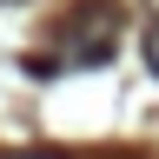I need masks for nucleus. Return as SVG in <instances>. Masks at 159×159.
Here are the masks:
<instances>
[{
	"instance_id": "f257e3e1",
	"label": "nucleus",
	"mask_w": 159,
	"mask_h": 159,
	"mask_svg": "<svg viewBox=\"0 0 159 159\" xmlns=\"http://www.w3.org/2000/svg\"><path fill=\"white\" fill-rule=\"evenodd\" d=\"M60 40H66V60L106 66V60H113V40H119V7H113V0H86V7L60 27Z\"/></svg>"
},
{
	"instance_id": "f03ea898",
	"label": "nucleus",
	"mask_w": 159,
	"mask_h": 159,
	"mask_svg": "<svg viewBox=\"0 0 159 159\" xmlns=\"http://www.w3.org/2000/svg\"><path fill=\"white\" fill-rule=\"evenodd\" d=\"M139 53H146V66L159 73V20H152V27H146V40H139Z\"/></svg>"
},
{
	"instance_id": "7ed1b4c3",
	"label": "nucleus",
	"mask_w": 159,
	"mask_h": 159,
	"mask_svg": "<svg viewBox=\"0 0 159 159\" xmlns=\"http://www.w3.org/2000/svg\"><path fill=\"white\" fill-rule=\"evenodd\" d=\"M0 159H60V152H0Z\"/></svg>"
},
{
	"instance_id": "39448f33",
	"label": "nucleus",
	"mask_w": 159,
	"mask_h": 159,
	"mask_svg": "<svg viewBox=\"0 0 159 159\" xmlns=\"http://www.w3.org/2000/svg\"><path fill=\"white\" fill-rule=\"evenodd\" d=\"M146 7H152V13H159V0H146Z\"/></svg>"
},
{
	"instance_id": "20e7f679",
	"label": "nucleus",
	"mask_w": 159,
	"mask_h": 159,
	"mask_svg": "<svg viewBox=\"0 0 159 159\" xmlns=\"http://www.w3.org/2000/svg\"><path fill=\"white\" fill-rule=\"evenodd\" d=\"M0 7H20V0H0Z\"/></svg>"
}]
</instances>
